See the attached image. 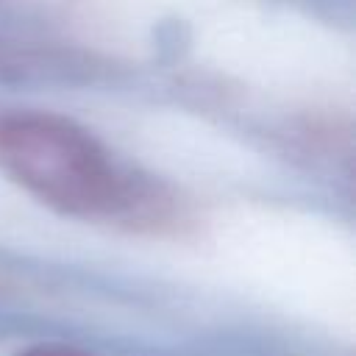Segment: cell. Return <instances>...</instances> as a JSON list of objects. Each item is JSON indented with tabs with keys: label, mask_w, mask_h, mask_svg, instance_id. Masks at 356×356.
<instances>
[{
	"label": "cell",
	"mask_w": 356,
	"mask_h": 356,
	"mask_svg": "<svg viewBox=\"0 0 356 356\" xmlns=\"http://www.w3.org/2000/svg\"><path fill=\"white\" fill-rule=\"evenodd\" d=\"M0 170L72 217L128 222L142 189L89 131L47 111H0Z\"/></svg>",
	"instance_id": "cell-1"
},
{
	"label": "cell",
	"mask_w": 356,
	"mask_h": 356,
	"mask_svg": "<svg viewBox=\"0 0 356 356\" xmlns=\"http://www.w3.org/2000/svg\"><path fill=\"white\" fill-rule=\"evenodd\" d=\"M19 356H89L86 350L75 348V345H58V342H47V345H33L28 350H22Z\"/></svg>",
	"instance_id": "cell-2"
},
{
	"label": "cell",
	"mask_w": 356,
	"mask_h": 356,
	"mask_svg": "<svg viewBox=\"0 0 356 356\" xmlns=\"http://www.w3.org/2000/svg\"><path fill=\"white\" fill-rule=\"evenodd\" d=\"M14 70V56H11V50L0 42V75H6V72H11Z\"/></svg>",
	"instance_id": "cell-3"
}]
</instances>
